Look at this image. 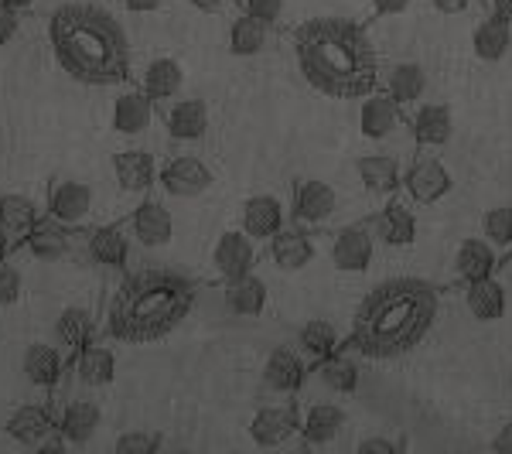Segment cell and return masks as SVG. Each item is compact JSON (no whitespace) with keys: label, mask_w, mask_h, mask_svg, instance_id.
<instances>
[{"label":"cell","mask_w":512,"mask_h":454,"mask_svg":"<svg viewBox=\"0 0 512 454\" xmlns=\"http://www.w3.org/2000/svg\"><path fill=\"white\" fill-rule=\"evenodd\" d=\"M441 315V291L431 280L393 277L359 301L349 328V352L366 362H393L414 352Z\"/></svg>","instance_id":"obj_1"},{"label":"cell","mask_w":512,"mask_h":454,"mask_svg":"<svg viewBox=\"0 0 512 454\" xmlns=\"http://www.w3.org/2000/svg\"><path fill=\"white\" fill-rule=\"evenodd\" d=\"M301 79L328 99H362L379 89V52L362 24L349 18H311L294 31Z\"/></svg>","instance_id":"obj_2"},{"label":"cell","mask_w":512,"mask_h":454,"mask_svg":"<svg viewBox=\"0 0 512 454\" xmlns=\"http://www.w3.org/2000/svg\"><path fill=\"white\" fill-rule=\"evenodd\" d=\"M55 62L82 86H123L130 79V41L110 11L96 4H62L48 18Z\"/></svg>","instance_id":"obj_3"},{"label":"cell","mask_w":512,"mask_h":454,"mask_svg":"<svg viewBox=\"0 0 512 454\" xmlns=\"http://www.w3.org/2000/svg\"><path fill=\"white\" fill-rule=\"evenodd\" d=\"M198 284L175 270H140L120 280L106 301L103 328L113 342L151 345L171 335L195 308Z\"/></svg>","instance_id":"obj_4"},{"label":"cell","mask_w":512,"mask_h":454,"mask_svg":"<svg viewBox=\"0 0 512 454\" xmlns=\"http://www.w3.org/2000/svg\"><path fill=\"white\" fill-rule=\"evenodd\" d=\"M403 192H407V198L414 205H437L441 198H448V192L454 188L451 181V171L444 168L441 161L431 158V154H420V158H414L403 168Z\"/></svg>","instance_id":"obj_5"},{"label":"cell","mask_w":512,"mask_h":454,"mask_svg":"<svg viewBox=\"0 0 512 454\" xmlns=\"http://www.w3.org/2000/svg\"><path fill=\"white\" fill-rule=\"evenodd\" d=\"M338 212V192L321 178H301L294 185L291 219L304 229H321Z\"/></svg>","instance_id":"obj_6"},{"label":"cell","mask_w":512,"mask_h":454,"mask_svg":"<svg viewBox=\"0 0 512 454\" xmlns=\"http://www.w3.org/2000/svg\"><path fill=\"white\" fill-rule=\"evenodd\" d=\"M212 168L195 154H178V158L161 164L158 185L168 192L171 198H198L212 188Z\"/></svg>","instance_id":"obj_7"},{"label":"cell","mask_w":512,"mask_h":454,"mask_svg":"<svg viewBox=\"0 0 512 454\" xmlns=\"http://www.w3.org/2000/svg\"><path fill=\"white\" fill-rule=\"evenodd\" d=\"M376 253V236L369 222H355V226H342L332 236V263L342 274H366Z\"/></svg>","instance_id":"obj_8"},{"label":"cell","mask_w":512,"mask_h":454,"mask_svg":"<svg viewBox=\"0 0 512 454\" xmlns=\"http://www.w3.org/2000/svg\"><path fill=\"white\" fill-rule=\"evenodd\" d=\"M212 270L219 274V280H236V277H246L253 274L256 267V239L246 236L243 229H226L216 246H212Z\"/></svg>","instance_id":"obj_9"},{"label":"cell","mask_w":512,"mask_h":454,"mask_svg":"<svg viewBox=\"0 0 512 454\" xmlns=\"http://www.w3.org/2000/svg\"><path fill=\"white\" fill-rule=\"evenodd\" d=\"M301 434V414L294 403H274V407H260L250 417V437L260 448H284Z\"/></svg>","instance_id":"obj_10"},{"label":"cell","mask_w":512,"mask_h":454,"mask_svg":"<svg viewBox=\"0 0 512 454\" xmlns=\"http://www.w3.org/2000/svg\"><path fill=\"white\" fill-rule=\"evenodd\" d=\"M45 209L52 219H59L69 229H76L89 219V212H93V188L76 178H55L52 185H48Z\"/></svg>","instance_id":"obj_11"},{"label":"cell","mask_w":512,"mask_h":454,"mask_svg":"<svg viewBox=\"0 0 512 454\" xmlns=\"http://www.w3.org/2000/svg\"><path fill=\"white\" fill-rule=\"evenodd\" d=\"M113 168V178L123 192L130 195H144L158 185V175H161V164L154 158L147 147H127V151H117L110 161Z\"/></svg>","instance_id":"obj_12"},{"label":"cell","mask_w":512,"mask_h":454,"mask_svg":"<svg viewBox=\"0 0 512 454\" xmlns=\"http://www.w3.org/2000/svg\"><path fill=\"white\" fill-rule=\"evenodd\" d=\"M407 123L403 106L386 93V89H373L369 96H362L359 103V130L366 140H386Z\"/></svg>","instance_id":"obj_13"},{"label":"cell","mask_w":512,"mask_h":454,"mask_svg":"<svg viewBox=\"0 0 512 454\" xmlns=\"http://www.w3.org/2000/svg\"><path fill=\"white\" fill-rule=\"evenodd\" d=\"M127 229L144 250H161V246H168L171 239H175V216H171V209H164L161 202L144 198V202L130 212Z\"/></svg>","instance_id":"obj_14"},{"label":"cell","mask_w":512,"mask_h":454,"mask_svg":"<svg viewBox=\"0 0 512 454\" xmlns=\"http://www.w3.org/2000/svg\"><path fill=\"white\" fill-rule=\"evenodd\" d=\"M164 130L178 144H198V140L209 134V106H205V99L195 96L171 99L164 106Z\"/></svg>","instance_id":"obj_15"},{"label":"cell","mask_w":512,"mask_h":454,"mask_svg":"<svg viewBox=\"0 0 512 454\" xmlns=\"http://www.w3.org/2000/svg\"><path fill=\"white\" fill-rule=\"evenodd\" d=\"M267 250L277 270L297 274V270H304L315 260V239H311V229L294 222V226H280L277 233L267 239Z\"/></svg>","instance_id":"obj_16"},{"label":"cell","mask_w":512,"mask_h":454,"mask_svg":"<svg viewBox=\"0 0 512 454\" xmlns=\"http://www.w3.org/2000/svg\"><path fill=\"white\" fill-rule=\"evenodd\" d=\"M308 379V359L297 349H287V345H277L267 359H263V386L270 393L291 396L304 386Z\"/></svg>","instance_id":"obj_17"},{"label":"cell","mask_w":512,"mask_h":454,"mask_svg":"<svg viewBox=\"0 0 512 454\" xmlns=\"http://www.w3.org/2000/svg\"><path fill=\"white\" fill-rule=\"evenodd\" d=\"M7 434L24 448H41L45 441H52L59 434V420L52 417L48 403H24L7 417Z\"/></svg>","instance_id":"obj_18"},{"label":"cell","mask_w":512,"mask_h":454,"mask_svg":"<svg viewBox=\"0 0 512 454\" xmlns=\"http://www.w3.org/2000/svg\"><path fill=\"white\" fill-rule=\"evenodd\" d=\"M154 99L144 93V89H127V93H120L117 99H113V113H110V120H113V130L123 137H140V134H147L151 130V123L154 117H158V110H154Z\"/></svg>","instance_id":"obj_19"},{"label":"cell","mask_w":512,"mask_h":454,"mask_svg":"<svg viewBox=\"0 0 512 454\" xmlns=\"http://www.w3.org/2000/svg\"><path fill=\"white\" fill-rule=\"evenodd\" d=\"M284 219H287L284 202L267 192L250 195L243 202V209H239V229H243L246 236H253L256 243H260V239H270L280 226H287Z\"/></svg>","instance_id":"obj_20"},{"label":"cell","mask_w":512,"mask_h":454,"mask_svg":"<svg viewBox=\"0 0 512 454\" xmlns=\"http://www.w3.org/2000/svg\"><path fill=\"white\" fill-rule=\"evenodd\" d=\"M369 226H373V236L379 243L390 246V250H407L417 239V216L403 202H396V198H390V202L376 212V219L369 222Z\"/></svg>","instance_id":"obj_21"},{"label":"cell","mask_w":512,"mask_h":454,"mask_svg":"<svg viewBox=\"0 0 512 454\" xmlns=\"http://www.w3.org/2000/svg\"><path fill=\"white\" fill-rule=\"evenodd\" d=\"M465 308L468 315L482 325H492L506 315L509 308V294H506V284L499 277L489 274V277H478V280H468L465 284Z\"/></svg>","instance_id":"obj_22"},{"label":"cell","mask_w":512,"mask_h":454,"mask_svg":"<svg viewBox=\"0 0 512 454\" xmlns=\"http://www.w3.org/2000/svg\"><path fill=\"white\" fill-rule=\"evenodd\" d=\"M21 243H24V250H28L31 257H38L45 263H55V260H62V257H69V253H72L69 226L59 222V219H52V216L38 219L35 226L21 236Z\"/></svg>","instance_id":"obj_23"},{"label":"cell","mask_w":512,"mask_h":454,"mask_svg":"<svg viewBox=\"0 0 512 454\" xmlns=\"http://www.w3.org/2000/svg\"><path fill=\"white\" fill-rule=\"evenodd\" d=\"M410 134L424 151H437L454 134V113L448 103H420L417 113L410 117Z\"/></svg>","instance_id":"obj_24"},{"label":"cell","mask_w":512,"mask_h":454,"mask_svg":"<svg viewBox=\"0 0 512 454\" xmlns=\"http://www.w3.org/2000/svg\"><path fill=\"white\" fill-rule=\"evenodd\" d=\"M345 424H349V414L338 403H311L301 414V441L311 444V448L332 444L345 431Z\"/></svg>","instance_id":"obj_25"},{"label":"cell","mask_w":512,"mask_h":454,"mask_svg":"<svg viewBox=\"0 0 512 454\" xmlns=\"http://www.w3.org/2000/svg\"><path fill=\"white\" fill-rule=\"evenodd\" d=\"M140 89L154 99V103H171L181 89H185V69H181L178 59H168V55H158L140 69Z\"/></svg>","instance_id":"obj_26"},{"label":"cell","mask_w":512,"mask_h":454,"mask_svg":"<svg viewBox=\"0 0 512 454\" xmlns=\"http://www.w3.org/2000/svg\"><path fill=\"white\" fill-rule=\"evenodd\" d=\"M21 373L31 386H38V390H52V386H59V379L65 373L62 349L45 345V342L28 345L24 356H21Z\"/></svg>","instance_id":"obj_27"},{"label":"cell","mask_w":512,"mask_h":454,"mask_svg":"<svg viewBox=\"0 0 512 454\" xmlns=\"http://www.w3.org/2000/svg\"><path fill=\"white\" fill-rule=\"evenodd\" d=\"M355 175L373 195L390 198L403 185V164L393 154H366V158L355 161Z\"/></svg>","instance_id":"obj_28"},{"label":"cell","mask_w":512,"mask_h":454,"mask_svg":"<svg viewBox=\"0 0 512 454\" xmlns=\"http://www.w3.org/2000/svg\"><path fill=\"white\" fill-rule=\"evenodd\" d=\"M499 267V250L489 243L485 236H468L458 243L454 250V274L461 280H478V277H489Z\"/></svg>","instance_id":"obj_29"},{"label":"cell","mask_w":512,"mask_h":454,"mask_svg":"<svg viewBox=\"0 0 512 454\" xmlns=\"http://www.w3.org/2000/svg\"><path fill=\"white\" fill-rule=\"evenodd\" d=\"M72 373L82 386H89V390H103V386L113 383V376H117V356H113L106 345H82L76 352V359H72Z\"/></svg>","instance_id":"obj_30"},{"label":"cell","mask_w":512,"mask_h":454,"mask_svg":"<svg viewBox=\"0 0 512 454\" xmlns=\"http://www.w3.org/2000/svg\"><path fill=\"white\" fill-rule=\"evenodd\" d=\"M130 229H123V226H99L89 233L86 239V250H89V257H93L99 267H106V270H123L127 267V260H130Z\"/></svg>","instance_id":"obj_31"},{"label":"cell","mask_w":512,"mask_h":454,"mask_svg":"<svg viewBox=\"0 0 512 454\" xmlns=\"http://www.w3.org/2000/svg\"><path fill=\"white\" fill-rule=\"evenodd\" d=\"M226 308L229 315L236 318H260L267 311V301H270V291L256 274H246V277H236V280H226Z\"/></svg>","instance_id":"obj_32"},{"label":"cell","mask_w":512,"mask_h":454,"mask_svg":"<svg viewBox=\"0 0 512 454\" xmlns=\"http://www.w3.org/2000/svg\"><path fill=\"white\" fill-rule=\"evenodd\" d=\"M509 48H512V24L495 18V14L478 21V28L472 31V52L478 62H489V65L502 62L509 55Z\"/></svg>","instance_id":"obj_33"},{"label":"cell","mask_w":512,"mask_h":454,"mask_svg":"<svg viewBox=\"0 0 512 454\" xmlns=\"http://www.w3.org/2000/svg\"><path fill=\"white\" fill-rule=\"evenodd\" d=\"M55 342L62 345L65 352H76L82 345L96 342V318L89 308H82V304H72V308H65L59 318H55Z\"/></svg>","instance_id":"obj_34"},{"label":"cell","mask_w":512,"mask_h":454,"mask_svg":"<svg viewBox=\"0 0 512 454\" xmlns=\"http://www.w3.org/2000/svg\"><path fill=\"white\" fill-rule=\"evenodd\" d=\"M99 420H103V414H99V407L93 400H72L69 407L59 414V434L65 444H76V448H82V444L93 441V434L99 431Z\"/></svg>","instance_id":"obj_35"},{"label":"cell","mask_w":512,"mask_h":454,"mask_svg":"<svg viewBox=\"0 0 512 454\" xmlns=\"http://www.w3.org/2000/svg\"><path fill=\"white\" fill-rule=\"evenodd\" d=\"M386 93L400 106H414L427 93V69L420 62H393L386 69Z\"/></svg>","instance_id":"obj_36"},{"label":"cell","mask_w":512,"mask_h":454,"mask_svg":"<svg viewBox=\"0 0 512 454\" xmlns=\"http://www.w3.org/2000/svg\"><path fill=\"white\" fill-rule=\"evenodd\" d=\"M315 376L321 379V386L325 390H332L338 396H352L359 390V362L352 356H345V352H332L328 359L315 362Z\"/></svg>","instance_id":"obj_37"},{"label":"cell","mask_w":512,"mask_h":454,"mask_svg":"<svg viewBox=\"0 0 512 454\" xmlns=\"http://www.w3.org/2000/svg\"><path fill=\"white\" fill-rule=\"evenodd\" d=\"M270 41V24H263L260 18H253V14H239V18L229 24V52L236 55V59H253V55H260L263 48H267Z\"/></svg>","instance_id":"obj_38"},{"label":"cell","mask_w":512,"mask_h":454,"mask_svg":"<svg viewBox=\"0 0 512 454\" xmlns=\"http://www.w3.org/2000/svg\"><path fill=\"white\" fill-rule=\"evenodd\" d=\"M41 219L38 202L24 192H0V226L14 239H21Z\"/></svg>","instance_id":"obj_39"},{"label":"cell","mask_w":512,"mask_h":454,"mask_svg":"<svg viewBox=\"0 0 512 454\" xmlns=\"http://www.w3.org/2000/svg\"><path fill=\"white\" fill-rule=\"evenodd\" d=\"M297 352H301L308 362H321L328 359L332 352H338V332L332 321H308V325L297 332Z\"/></svg>","instance_id":"obj_40"},{"label":"cell","mask_w":512,"mask_h":454,"mask_svg":"<svg viewBox=\"0 0 512 454\" xmlns=\"http://www.w3.org/2000/svg\"><path fill=\"white\" fill-rule=\"evenodd\" d=\"M482 236L502 253L512 250V205H495L482 216Z\"/></svg>","instance_id":"obj_41"},{"label":"cell","mask_w":512,"mask_h":454,"mask_svg":"<svg viewBox=\"0 0 512 454\" xmlns=\"http://www.w3.org/2000/svg\"><path fill=\"white\" fill-rule=\"evenodd\" d=\"M161 444H164L161 434H154V431H127L113 441V451L117 454H154V451H161Z\"/></svg>","instance_id":"obj_42"},{"label":"cell","mask_w":512,"mask_h":454,"mask_svg":"<svg viewBox=\"0 0 512 454\" xmlns=\"http://www.w3.org/2000/svg\"><path fill=\"white\" fill-rule=\"evenodd\" d=\"M24 294V274L7 257H0V308L18 304Z\"/></svg>","instance_id":"obj_43"},{"label":"cell","mask_w":512,"mask_h":454,"mask_svg":"<svg viewBox=\"0 0 512 454\" xmlns=\"http://www.w3.org/2000/svg\"><path fill=\"white\" fill-rule=\"evenodd\" d=\"M243 11L274 28V24L284 18V0H243Z\"/></svg>","instance_id":"obj_44"},{"label":"cell","mask_w":512,"mask_h":454,"mask_svg":"<svg viewBox=\"0 0 512 454\" xmlns=\"http://www.w3.org/2000/svg\"><path fill=\"white\" fill-rule=\"evenodd\" d=\"M21 31V11H14L11 4L0 0V45H11Z\"/></svg>","instance_id":"obj_45"},{"label":"cell","mask_w":512,"mask_h":454,"mask_svg":"<svg viewBox=\"0 0 512 454\" xmlns=\"http://www.w3.org/2000/svg\"><path fill=\"white\" fill-rule=\"evenodd\" d=\"M400 451V444L390 441V437H366V441H359V454H396Z\"/></svg>","instance_id":"obj_46"},{"label":"cell","mask_w":512,"mask_h":454,"mask_svg":"<svg viewBox=\"0 0 512 454\" xmlns=\"http://www.w3.org/2000/svg\"><path fill=\"white\" fill-rule=\"evenodd\" d=\"M414 0H373V14L376 18H396V14L410 11Z\"/></svg>","instance_id":"obj_47"},{"label":"cell","mask_w":512,"mask_h":454,"mask_svg":"<svg viewBox=\"0 0 512 454\" xmlns=\"http://www.w3.org/2000/svg\"><path fill=\"white\" fill-rule=\"evenodd\" d=\"M472 4H475V0H431L434 11L437 14H448V18H451V14H465Z\"/></svg>","instance_id":"obj_48"},{"label":"cell","mask_w":512,"mask_h":454,"mask_svg":"<svg viewBox=\"0 0 512 454\" xmlns=\"http://www.w3.org/2000/svg\"><path fill=\"white\" fill-rule=\"evenodd\" d=\"M123 7H127L130 14H154L164 7V0H123Z\"/></svg>","instance_id":"obj_49"},{"label":"cell","mask_w":512,"mask_h":454,"mask_svg":"<svg viewBox=\"0 0 512 454\" xmlns=\"http://www.w3.org/2000/svg\"><path fill=\"white\" fill-rule=\"evenodd\" d=\"M229 4H233V0H192V7L202 14H219V11H226Z\"/></svg>","instance_id":"obj_50"},{"label":"cell","mask_w":512,"mask_h":454,"mask_svg":"<svg viewBox=\"0 0 512 454\" xmlns=\"http://www.w3.org/2000/svg\"><path fill=\"white\" fill-rule=\"evenodd\" d=\"M492 448H495V451H512V420H509L506 427H502L499 434L492 437Z\"/></svg>","instance_id":"obj_51"},{"label":"cell","mask_w":512,"mask_h":454,"mask_svg":"<svg viewBox=\"0 0 512 454\" xmlns=\"http://www.w3.org/2000/svg\"><path fill=\"white\" fill-rule=\"evenodd\" d=\"M489 11L495 14V18L512 24V0H489Z\"/></svg>","instance_id":"obj_52"},{"label":"cell","mask_w":512,"mask_h":454,"mask_svg":"<svg viewBox=\"0 0 512 454\" xmlns=\"http://www.w3.org/2000/svg\"><path fill=\"white\" fill-rule=\"evenodd\" d=\"M11 243H14V236L7 233L4 226H0V257H7V250H11Z\"/></svg>","instance_id":"obj_53"},{"label":"cell","mask_w":512,"mask_h":454,"mask_svg":"<svg viewBox=\"0 0 512 454\" xmlns=\"http://www.w3.org/2000/svg\"><path fill=\"white\" fill-rule=\"evenodd\" d=\"M4 4H11L14 11H31V7H35V0H4Z\"/></svg>","instance_id":"obj_54"},{"label":"cell","mask_w":512,"mask_h":454,"mask_svg":"<svg viewBox=\"0 0 512 454\" xmlns=\"http://www.w3.org/2000/svg\"><path fill=\"white\" fill-rule=\"evenodd\" d=\"M509 393H512V369H509Z\"/></svg>","instance_id":"obj_55"},{"label":"cell","mask_w":512,"mask_h":454,"mask_svg":"<svg viewBox=\"0 0 512 454\" xmlns=\"http://www.w3.org/2000/svg\"><path fill=\"white\" fill-rule=\"evenodd\" d=\"M506 263H509V267H512V250H509V260H506Z\"/></svg>","instance_id":"obj_56"}]
</instances>
